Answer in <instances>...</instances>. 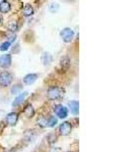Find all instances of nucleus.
Here are the masks:
<instances>
[{
	"label": "nucleus",
	"mask_w": 135,
	"mask_h": 152,
	"mask_svg": "<svg viewBox=\"0 0 135 152\" xmlns=\"http://www.w3.org/2000/svg\"><path fill=\"white\" fill-rule=\"evenodd\" d=\"M63 95H64V89L59 86H50L47 90V96L51 100L59 99L63 97Z\"/></svg>",
	"instance_id": "f257e3e1"
},
{
	"label": "nucleus",
	"mask_w": 135,
	"mask_h": 152,
	"mask_svg": "<svg viewBox=\"0 0 135 152\" xmlns=\"http://www.w3.org/2000/svg\"><path fill=\"white\" fill-rule=\"evenodd\" d=\"M12 79H13V77H12L11 73H9L8 71H2L0 73V85L2 87L9 86L12 82Z\"/></svg>",
	"instance_id": "f03ea898"
},
{
	"label": "nucleus",
	"mask_w": 135,
	"mask_h": 152,
	"mask_svg": "<svg viewBox=\"0 0 135 152\" xmlns=\"http://www.w3.org/2000/svg\"><path fill=\"white\" fill-rule=\"evenodd\" d=\"M60 36L64 43H70L73 40V38H74V31L70 28H65L61 31Z\"/></svg>",
	"instance_id": "7ed1b4c3"
},
{
	"label": "nucleus",
	"mask_w": 135,
	"mask_h": 152,
	"mask_svg": "<svg viewBox=\"0 0 135 152\" xmlns=\"http://www.w3.org/2000/svg\"><path fill=\"white\" fill-rule=\"evenodd\" d=\"M54 112H55V114L57 115V117L60 118V119H65L68 115V110L62 104L56 105L55 109H54Z\"/></svg>",
	"instance_id": "20e7f679"
},
{
	"label": "nucleus",
	"mask_w": 135,
	"mask_h": 152,
	"mask_svg": "<svg viewBox=\"0 0 135 152\" xmlns=\"http://www.w3.org/2000/svg\"><path fill=\"white\" fill-rule=\"evenodd\" d=\"M71 130H72V126L69 122H63L62 124L59 126V132L62 136H67L70 134Z\"/></svg>",
	"instance_id": "39448f33"
},
{
	"label": "nucleus",
	"mask_w": 135,
	"mask_h": 152,
	"mask_svg": "<svg viewBox=\"0 0 135 152\" xmlns=\"http://www.w3.org/2000/svg\"><path fill=\"white\" fill-rule=\"evenodd\" d=\"M10 65H11V55L5 54V55H2L0 57V67L6 69V68L10 67Z\"/></svg>",
	"instance_id": "423d86ee"
},
{
	"label": "nucleus",
	"mask_w": 135,
	"mask_h": 152,
	"mask_svg": "<svg viewBox=\"0 0 135 152\" xmlns=\"http://www.w3.org/2000/svg\"><path fill=\"white\" fill-rule=\"evenodd\" d=\"M18 115L16 113H10L6 116V122L9 126H14L16 123H18Z\"/></svg>",
	"instance_id": "0eeeda50"
},
{
	"label": "nucleus",
	"mask_w": 135,
	"mask_h": 152,
	"mask_svg": "<svg viewBox=\"0 0 135 152\" xmlns=\"http://www.w3.org/2000/svg\"><path fill=\"white\" fill-rule=\"evenodd\" d=\"M37 79H38V74H35V73H29V74L26 75L23 77V83L26 85H31V84H33Z\"/></svg>",
	"instance_id": "6e6552de"
},
{
	"label": "nucleus",
	"mask_w": 135,
	"mask_h": 152,
	"mask_svg": "<svg viewBox=\"0 0 135 152\" xmlns=\"http://www.w3.org/2000/svg\"><path fill=\"white\" fill-rule=\"evenodd\" d=\"M68 107H69L70 112L73 115H78V112H79V104H78L77 100H70L68 102Z\"/></svg>",
	"instance_id": "1a4fd4ad"
},
{
	"label": "nucleus",
	"mask_w": 135,
	"mask_h": 152,
	"mask_svg": "<svg viewBox=\"0 0 135 152\" xmlns=\"http://www.w3.org/2000/svg\"><path fill=\"white\" fill-rule=\"evenodd\" d=\"M26 95H28V92H23V94H18V96L14 99L13 102H12V107H18V105H19L21 104V102H23L24 99L26 97Z\"/></svg>",
	"instance_id": "9d476101"
},
{
	"label": "nucleus",
	"mask_w": 135,
	"mask_h": 152,
	"mask_svg": "<svg viewBox=\"0 0 135 152\" xmlns=\"http://www.w3.org/2000/svg\"><path fill=\"white\" fill-rule=\"evenodd\" d=\"M10 9H11V5L7 0L1 1V3H0V12L1 13H7V12L10 11Z\"/></svg>",
	"instance_id": "9b49d317"
},
{
	"label": "nucleus",
	"mask_w": 135,
	"mask_h": 152,
	"mask_svg": "<svg viewBox=\"0 0 135 152\" xmlns=\"http://www.w3.org/2000/svg\"><path fill=\"white\" fill-rule=\"evenodd\" d=\"M23 15L26 16V18H29V16H32L34 14V8L31 4H26V5L23 6Z\"/></svg>",
	"instance_id": "f8f14e48"
},
{
	"label": "nucleus",
	"mask_w": 135,
	"mask_h": 152,
	"mask_svg": "<svg viewBox=\"0 0 135 152\" xmlns=\"http://www.w3.org/2000/svg\"><path fill=\"white\" fill-rule=\"evenodd\" d=\"M60 66L62 67V69L65 70V71L70 67V60H69V58H68L67 56H65V57H63L62 59H61Z\"/></svg>",
	"instance_id": "ddd939ff"
},
{
	"label": "nucleus",
	"mask_w": 135,
	"mask_h": 152,
	"mask_svg": "<svg viewBox=\"0 0 135 152\" xmlns=\"http://www.w3.org/2000/svg\"><path fill=\"white\" fill-rule=\"evenodd\" d=\"M23 112H24V114L26 115V117H29V118H32L34 115H35V110H34V107L32 104L26 105V107H24Z\"/></svg>",
	"instance_id": "4468645a"
},
{
	"label": "nucleus",
	"mask_w": 135,
	"mask_h": 152,
	"mask_svg": "<svg viewBox=\"0 0 135 152\" xmlns=\"http://www.w3.org/2000/svg\"><path fill=\"white\" fill-rule=\"evenodd\" d=\"M42 62H43L44 65H49L52 62V56L49 53H44L43 56H42Z\"/></svg>",
	"instance_id": "2eb2a0df"
},
{
	"label": "nucleus",
	"mask_w": 135,
	"mask_h": 152,
	"mask_svg": "<svg viewBox=\"0 0 135 152\" xmlns=\"http://www.w3.org/2000/svg\"><path fill=\"white\" fill-rule=\"evenodd\" d=\"M7 28L9 29L10 31H16V29H18V23H16V20H11L9 21L8 24H7Z\"/></svg>",
	"instance_id": "dca6fc26"
},
{
	"label": "nucleus",
	"mask_w": 135,
	"mask_h": 152,
	"mask_svg": "<svg viewBox=\"0 0 135 152\" xmlns=\"http://www.w3.org/2000/svg\"><path fill=\"white\" fill-rule=\"evenodd\" d=\"M37 123H38V126L40 127V128H45V127L47 126V120H46V118H45V117L41 116V117L38 119Z\"/></svg>",
	"instance_id": "f3484780"
},
{
	"label": "nucleus",
	"mask_w": 135,
	"mask_h": 152,
	"mask_svg": "<svg viewBox=\"0 0 135 152\" xmlns=\"http://www.w3.org/2000/svg\"><path fill=\"white\" fill-rule=\"evenodd\" d=\"M58 123V120H57V118L56 117H50V119L47 120V125L49 127H54V126H56Z\"/></svg>",
	"instance_id": "a211bd4d"
},
{
	"label": "nucleus",
	"mask_w": 135,
	"mask_h": 152,
	"mask_svg": "<svg viewBox=\"0 0 135 152\" xmlns=\"http://www.w3.org/2000/svg\"><path fill=\"white\" fill-rule=\"evenodd\" d=\"M21 88H23V86H21V84H15V85H13V86H12V88H11V94H18V92L21 90Z\"/></svg>",
	"instance_id": "6ab92c4d"
},
{
	"label": "nucleus",
	"mask_w": 135,
	"mask_h": 152,
	"mask_svg": "<svg viewBox=\"0 0 135 152\" xmlns=\"http://www.w3.org/2000/svg\"><path fill=\"white\" fill-rule=\"evenodd\" d=\"M9 47H10V42H4V43H2L0 45V51L4 52V51L8 50Z\"/></svg>",
	"instance_id": "aec40b11"
},
{
	"label": "nucleus",
	"mask_w": 135,
	"mask_h": 152,
	"mask_svg": "<svg viewBox=\"0 0 135 152\" xmlns=\"http://www.w3.org/2000/svg\"><path fill=\"white\" fill-rule=\"evenodd\" d=\"M49 9H50L51 12H56L59 9V4H57V3H52L50 5V7H49Z\"/></svg>",
	"instance_id": "412c9836"
},
{
	"label": "nucleus",
	"mask_w": 135,
	"mask_h": 152,
	"mask_svg": "<svg viewBox=\"0 0 135 152\" xmlns=\"http://www.w3.org/2000/svg\"><path fill=\"white\" fill-rule=\"evenodd\" d=\"M56 140H57V137H56V135H54V134H50V136L48 137V141L50 144H53Z\"/></svg>",
	"instance_id": "4be33fe9"
},
{
	"label": "nucleus",
	"mask_w": 135,
	"mask_h": 152,
	"mask_svg": "<svg viewBox=\"0 0 135 152\" xmlns=\"http://www.w3.org/2000/svg\"><path fill=\"white\" fill-rule=\"evenodd\" d=\"M2 23V18H1V15H0V24Z\"/></svg>",
	"instance_id": "5701e85b"
},
{
	"label": "nucleus",
	"mask_w": 135,
	"mask_h": 152,
	"mask_svg": "<svg viewBox=\"0 0 135 152\" xmlns=\"http://www.w3.org/2000/svg\"><path fill=\"white\" fill-rule=\"evenodd\" d=\"M67 152H70V151H67Z\"/></svg>",
	"instance_id": "b1692460"
}]
</instances>
